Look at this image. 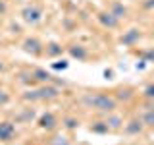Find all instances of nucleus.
I'll return each instance as SVG.
<instances>
[{"label": "nucleus", "mask_w": 154, "mask_h": 145, "mask_svg": "<svg viewBox=\"0 0 154 145\" xmlns=\"http://www.w3.org/2000/svg\"><path fill=\"white\" fill-rule=\"evenodd\" d=\"M83 103L91 108H96V110H102V112H112L116 108V99L108 95H87L83 99Z\"/></svg>", "instance_id": "f257e3e1"}, {"label": "nucleus", "mask_w": 154, "mask_h": 145, "mask_svg": "<svg viewBox=\"0 0 154 145\" xmlns=\"http://www.w3.org/2000/svg\"><path fill=\"white\" fill-rule=\"evenodd\" d=\"M58 97V89L56 87H42L38 91H33V93L25 95V99H31V101H42V99H54Z\"/></svg>", "instance_id": "f03ea898"}, {"label": "nucleus", "mask_w": 154, "mask_h": 145, "mask_svg": "<svg viewBox=\"0 0 154 145\" xmlns=\"http://www.w3.org/2000/svg\"><path fill=\"white\" fill-rule=\"evenodd\" d=\"M21 16L27 23H38L41 18H42V12H41V8H37V6H27V8H23Z\"/></svg>", "instance_id": "7ed1b4c3"}, {"label": "nucleus", "mask_w": 154, "mask_h": 145, "mask_svg": "<svg viewBox=\"0 0 154 145\" xmlns=\"http://www.w3.org/2000/svg\"><path fill=\"white\" fill-rule=\"evenodd\" d=\"M23 50L31 52V54H41V52H42V45L37 41V39H25V43H23Z\"/></svg>", "instance_id": "20e7f679"}, {"label": "nucleus", "mask_w": 154, "mask_h": 145, "mask_svg": "<svg viewBox=\"0 0 154 145\" xmlns=\"http://www.w3.org/2000/svg\"><path fill=\"white\" fill-rule=\"evenodd\" d=\"M139 37H141L139 29H129V31L122 37V43H123V45H127V47H131V45H135V43L139 41Z\"/></svg>", "instance_id": "39448f33"}, {"label": "nucleus", "mask_w": 154, "mask_h": 145, "mask_svg": "<svg viewBox=\"0 0 154 145\" xmlns=\"http://www.w3.org/2000/svg\"><path fill=\"white\" fill-rule=\"evenodd\" d=\"M12 135H14V124L10 122L0 124V141H8V139H12Z\"/></svg>", "instance_id": "423d86ee"}, {"label": "nucleus", "mask_w": 154, "mask_h": 145, "mask_svg": "<svg viewBox=\"0 0 154 145\" xmlns=\"http://www.w3.org/2000/svg\"><path fill=\"white\" fill-rule=\"evenodd\" d=\"M98 18H100V21H102L106 27H116V25H118V21H119V19L116 18L112 12H108V14H100Z\"/></svg>", "instance_id": "0eeeda50"}, {"label": "nucleus", "mask_w": 154, "mask_h": 145, "mask_svg": "<svg viewBox=\"0 0 154 145\" xmlns=\"http://www.w3.org/2000/svg\"><path fill=\"white\" fill-rule=\"evenodd\" d=\"M38 124H41V128H46V130H52L56 126V118L52 114H45L41 120H38Z\"/></svg>", "instance_id": "6e6552de"}, {"label": "nucleus", "mask_w": 154, "mask_h": 145, "mask_svg": "<svg viewBox=\"0 0 154 145\" xmlns=\"http://www.w3.org/2000/svg\"><path fill=\"white\" fill-rule=\"evenodd\" d=\"M143 130V120H131L127 126V132L129 134H139Z\"/></svg>", "instance_id": "1a4fd4ad"}, {"label": "nucleus", "mask_w": 154, "mask_h": 145, "mask_svg": "<svg viewBox=\"0 0 154 145\" xmlns=\"http://www.w3.org/2000/svg\"><path fill=\"white\" fill-rule=\"evenodd\" d=\"M112 14H114V16H116V18H118V19H122V18L125 16V14H127V10H125V8H123V4H119V2H116V4H114V6H112Z\"/></svg>", "instance_id": "9d476101"}, {"label": "nucleus", "mask_w": 154, "mask_h": 145, "mask_svg": "<svg viewBox=\"0 0 154 145\" xmlns=\"http://www.w3.org/2000/svg\"><path fill=\"white\" fill-rule=\"evenodd\" d=\"M69 52H71V56L79 58V60H83V58L87 56V50H85L83 47H71V48H69Z\"/></svg>", "instance_id": "9b49d317"}, {"label": "nucleus", "mask_w": 154, "mask_h": 145, "mask_svg": "<svg viewBox=\"0 0 154 145\" xmlns=\"http://www.w3.org/2000/svg\"><path fill=\"white\" fill-rule=\"evenodd\" d=\"M35 79H38V81H50V74L48 72H45V70H35Z\"/></svg>", "instance_id": "f8f14e48"}, {"label": "nucleus", "mask_w": 154, "mask_h": 145, "mask_svg": "<svg viewBox=\"0 0 154 145\" xmlns=\"http://www.w3.org/2000/svg\"><path fill=\"white\" fill-rule=\"evenodd\" d=\"M91 130H93V132H98V134H104V132H108V130H110V126L106 124V122H98L96 126H93Z\"/></svg>", "instance_id": "ddd939ff"}, {"label": "nucleus", "mask_w": 154, "mask_h": 145, "mask_svg": "<svg viewBox=\"0 0 154 145\" xmlns=\"http://www.w3.org/2000/svg\"><path fill=\"white\" fill-rule=\"evenodd\" d=\"M106 124H108L110 128H119V126H122V118H118V116H110V118L106 120Z\"/></svg>", "instance_id": "4468645a"}, {"label": "nucleus", "mask_w": 154, "mask_h": 145, "mask_svg": "<svg viewBox=\"0 0 154 145\" xmlns=\"http://www.w3.org/2000/svg\"><path fill=\"white\" fill-rule=\"evenodd\" d=\"M143 122L146 126H154V110H148V112L143 116Z\"/></svg>", "instance_id": "2eb2a0df"}, {"label": "nucleus", "mask_w": 154, "mask_h": 145, "mask_svg": "<svg viewBox=\"0 0 154 145\" xmlns=\"http://www.w3.org/2000/svg\"><path fill=\"white\" fill-rule=\"evenodd\" d=\"M58 52H62V47H58V45H50V48H48V54L54 56V54H58Z\"/></svg>", "instance_id": "dca6fc26"}, {"label": "nucleus", "mask_w": 154, "mask_h": 145, "mask_svg": "<svg viewBox=\"0 0 154 145\" xmlns=\"http://www.w3.org/2000/svg\"><path fill=\"white\" fill-rule=\"evenodd\" d=\"M67 66H69V64H67L66 60H62V62H56V64H52V68H54V70H66Z\"/></svg>", "instance_id": "f3484780"}, {"label": "nucleus", "mask_w": 154, "mask_h": 145, "mask_svg": "<svg viewBox=\"0 0 154 145\" xmlns=\"http://www.w3.org/2000/svg\"><path fill=\"white\" fill-rule=\"evenodd\" d=\"M144 95H146L148 99H154V83H150L146 89H144Z\"/></svg>", "instance_id": "a211bd4d"}, {"label": "nucleus", "mask_w": 154, "mask_h": 145, "mask_svg": "<svg viewBox=\"0 0 154 145\" xmlns=\"http://www.w3.org/2000/svg\"><path fill=\"white\" fill-rule=\"evenodd\" d=\"M8 101H10L8 93H6V91H0V106H2V105H6Z\"/></svg>", "instance_id": "6ab92c4d"}, {"label": "nucleus", "mask_w": 154, "mask_h": 145, "mask_svg": "<svg viewBox=\"0 0 154 145\" xmlns=\"http://www.w3.org/2000/svg\"><path fill=\"white\" fill-rule=\"evenodd\" d=\"M54 145H67V139H66V137H56Z\"/></svg>", "instance_id": "aec40b11"}, {"label": "nucleus", "mask_w": 154, "mask_h": 145, "mask_svg": "<svg viewBox=\"0 0 154 145\" xmlns=\"http://www.w3.org/2000/svg\"><path fill=\"white\" fill-rule=\"evenodd\" d=\"M66 126H67V128H75V126H77V122H75V120H67V122H66Z\"/></svg>", "instance_id": "412c9836"}, {"label": "nucleus", "mask_w": 154, "mask_h": 145, "mask_svg": "<svg viewBox=\"0 0 154 145\" xmlns=\"http://www.w3.org/2000/svg\"><path fill=\"white\" fill-rule=\"evenodd\" d=\"M2 12H6V4L0 2V14H2Z\"/></svg>", "instance_id": "4be33fe9"}, {"label": "nucleus", "mask_w": 154, "mask_h": 145, "mask_svg": "<svg viewBox=\"0 0 154 145\" xmlns=\"http://www.w3.org/2000/svg\"><path fill=\"white\" fill-rule=\"evenodd\" d=\"M154 6V0H150V2H146V4H144V8H152Z\"/></svg>", "instance_id": "5701e85b"}, {"label": "nucleus", "mask_w": 154, "mask_h": 145, "mask_svg": "<svg viewBox=\"0 0 154 145\" xmlns=\"http://www.w3.org/2000/svg\"><path fill=\"white\" fill-rule=\"evenodd\" d=\"M0 70H2V64H0Z\"/></svg>", "instance_id": "b1692460"}]
</instances>
